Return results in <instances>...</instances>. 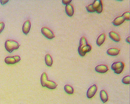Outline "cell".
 <instances>
[{
  "mask_svg": "<svg viewBox=\"0 0 130 104\" xmlns=\"http://www.w3.org/2000/svg\"><path fill=\"white\" fill-rule=\"evenodd\" d=\"M41 84L43 87L47 88L49 89L53 90L57 88V84L52 81L48 80V77L46 72H43L40 78Z\"/></svg>",
  "mask_w": 130,
  "mask_h": 104,
  "instance_id": "1",
  "label": "cell"
},
{
  "mask_svg": "<svg viewBox=\"0 0 130 104\" xmlns=\"http://www.w3.org/2000/svg\"><path fill=\"white\" fill-rule=\"evenodd\" d=\"M20 44L17 41L12 39L7 40L5 43V47L9 53H11L14 50L18 49Z\"/></svg>",
  "mask_w": 130,
  "mask_h": 104,
  "instance_id": "2",
  "label": "cell"
},
{
  "mask_svg": "<svg viewBox=\"0 0 130 104\" xmlns=\"http://www.w3.org/2000/svg\"><path fill=\"white\" fill-rule=\"evenodd\" d=\"M124 64L122 62H117L112 63L111 68L117 74L121 73L124 69Z\"/></svg>",
  "mask_w": 130,
  "mask_h": 104,
  "instance_id": "3",
  "label": "cell"
},
{
  "mask_svg": "<svg viewBox=\"0 0 130 104\" xmlns=\"http://www.w3.org/2000/svg\"><path fill=\"white\" fill-rule=\"evenodd\" d=\"M41 32L45 37L49 39H52L55 37L53 31L46 27H43L41 29Z\"/></svg>",
  "mask_w": 130,
  "mask_h": 104,
  "instance_id": "4",
  "label": "cell"
},
{
  "mask_svg": "<svg viewBox=\"0 0 130 104\" xmlns=\"http://www.w3.org/2000/svg\"><path fill=\"white\" fill-rule=\"evenodd\" d=\"M97 91V86H96V85L94 84L91 86L88 89L87 92L86 96H87V98L90 99V98L93 97V96H94L95 94H96Z\"/></svg>",
  "mask_w": 130,
  "mask_h": 104,
  "instance_id": "5",
  "label": "cell"
},
{
  "mask_svg": "<svg viewBox=\"0 0 130 104\" xmlns=\"http://www.w3.org/2000/svg\"><path fill=\"white\" fill-rule=\"evenodd\" d=\"M91 46L88 44L83 47L81 49L78 50V53L80 56L84 57L85 56L86 53L90 52L91 51Z\"/></svg>",
  "mask_w": 130,
  "mask_h": 104,
  "instance_id": "6",
  "label": "cell"
},
{
  "mask_svg": "<svg viewBox=\"0 0 130 104\" xmlns=\"http://www.w3.org/2000/svg\"><path fill=\"white\" fill-rule=\"evenodd\" d=\"M31 22L29 20H27L24 22L23 25L22 31L25 35H27L30 29Z\"/></svg>",
  "mask_w": 130,
  "mask_h": 104,
  "instance_id": "7",
  "label": "cell"
},
{
  "mask_svg": "<svg viewBox=\"0 0 130 104\" xmlns=\"http://www.w3.org/2000/svg\"><path fill=\"white\" fill-rule=\"evenodd\" d=\"M95 70L96 72L100 73H104L108 70L107 66L105 65H99L95 67Z\"/></svg>",
  "mask_w": 130,
  "mask_h": 104,
  "instance_id": "8",
  "label": "cell"
},
{
  "mask_svg": "<svg viewBox=\"0 0 130 104\" xmlns=\"http://www.w3.org/2000/svg\"><path fill=\"white\" fill-rule=\"evenodd\" d=\"M109 36L112 40L116 42H119L121 40V38L120 36L118 35L117 33L114 32V31H111L109 34Z\"/></svg>",
  "mask_w": 130,
  "mask_h": 104,
  "instance_id": "9",
  "label": "cell"
},
{
  "mask_svg": "<svg viewBox=\"0 0 130 104\" xmlns=\"http://www.w3.org/2000/svg\"><path fill=\"white\" fill-rule=\"evenodd\" d=\"M65 10L66 14H67L68 16L70 17H71L73 16L74 13V8L73 6L71 5L68 4L66 5V7H65Z\"/></svg>",
  "mask_w": 130,
  "mask_h": 104,
  "instance_id": "10",
  "label": "cell"
},
{
  "mask_svg": "<svg viewBox=\"0 0 130 104\" xmlns=\"http://www.w3.org/2000/svg\"><path fill=\"white\" fill-rule=\"evenodd\" d=\"M120 53V49L118 48H110L108 49L107 51V53L108 55L112 56H115L118 55Z\"/></svg>",
  "mask_w": 130,
  "mask_h": 104,
  "instance_id": "11",
  "label": "cell"
},
{
  "mask_svg": "<svg viewBox=\"0 0 130 104\" xmlns=\"http://www.w3.org/2000/svg\"><path fill=\"white\" fill-rule=\"evenodd\" d=\"M125 21L124 18L122 16H120L115 19L112 21V24L115 26H119L124 22Z\"/></svg>",
  "mask_w": 130,
  "mask_h": 104,
  "instance_id": "12",
  "label": "cell"
},
{
  "mask_svg": "<svg viewBox=\"0 0 130 104\" xmlns=\"http://www.w3.org/2000/svg\"><path fill=\"white\" fill-rule=\"evenodd\" d=\"M100 97L102 102L103 103H106L107 102L108 99V95L104 90H102L100 92Z\"/></svg>",
  "mask_w": 130,
  "mask_h": 104,
  "instance_id": "13",
  "label": "cell"
},
{
  "mask_svg": "<svg viewBox=\"0 0 130 104\" xmlns=\"http://www.w3.org/2000/svg\"><path fill=\"white\" fill-rule=\"evenodd\" d=\"M5 63L8 65H12L17 63L14 56L12 57H7L5 58Z\"/></svg>",
  "mask_w": 130,
  "mask_h": 104,
  "instance_id": "14",
  "label": "cell"
},
{
  "mask_svg": "<svg viewBox=\"0 0 130 104\" xmlns=\"http://www.w3.org/2000/svg\"><path fill=\"white\" fill-rule=\"evenodd\" d=\"M106 39L105 35L104 34H102L101 35H100L99 37L98 38L96 41V43L98 46H100L103 44L104 42Z\"/></svg>",
  "mask_w": 130,
  "mask_h": 104,
  "instance_id": "15",
  "label": "cell"
},
{
  "mask_svg": "<svg viewBox=\"0 0 130 104\" xmlns=\"http://www.w3.org/2000/svg\"><path fill=\"white\" fill-rule=\"evenodd\" d=\"M45 62L46 64L48 67H51L53 65V60L51 55L49 54H47L45 57Z\"/></svg>",
  "mask_w": 130,
  "mask_h": 104,
  "instance_id": "16",
  "label": "cell"
},
{
  "mask_svg": "<svg viewBox=\"0 0 130 104\" xmlns=\"http://www.w3.org/2000/svg\"><path fill=\"white\" fill-rule=\"evenodd\" d=\"M87 44H88V42L86 38L84 36L81 37L79 41V45L78 48V50L81 49L83 47Z\"/></svg>",
  "mask_w": 130,
  "mask_h": 104,
  "instance_id": "17",
  "label": "cell"
},
{
  "mask_svg": "<svg viewBox=\"0 0 130 104\" xmlns=\"http://www.w3.org/2000/svg\"><path fill=\"white\" fill-rule=\"evenodd\" d=\"M64 90L67 94H70V95L73 94L74 93L73 88L69 85H66L64 86Z\"/></svg>",
  "mask_w": 130,
  "mask_h": 104,
  "instance_id": "18",
  "label": "cell"
},
{
  "mask_svg": "<svg viewBox=\"0 0 130 104\" xmlns=\"http://www.w3.org/2000/svg\"><path fill=\"white\" fill-rule=\"evenodd\" d=\"M102 4V1L100 0H97V1H94L93 3L92 4V6L93 7V8L96 10V9L99 6H100V5Z\"/></svg>",
  "mask_w": 130,
  "mask_h": 104,
  "instance_id": "19",
  "label": "cell"
},
{
  "mask_svg": "<svg viewBox=\"0 0 130 104\" xmlns=\"http://www.w3.org/2000/svg\"><path fill=\"white\" fill-rule=\"evenodd\" d=\"M122 82L125 84H130V76H126L124 77L122 79Z\"/></svg>",
  "mask_w": 130,
  "mask_h": 104,
  "instance_id": "20",
  "label": "cell"
},
{
  "mask_svg": "<svg viewBox=\"0 0 130 104\" xmlns=\"http://www.w3.org/2000/svg\"><path fill=\"white\" fill-rule=\"evenodd\" d=\"M122 17H123L124 18L125 21H130V12L127 11L126 12L124 13Z\"/></svg>",
  "mask_w": 130,
  "mask_h": 104,
  "instance_id": "21",
  "label": "cell"
},
{
  "mask_svg": "<svg viewBox=\"0 0 130 104\" xmlns=\"http://www.w3.org/2000/svg\"><path fill=\"white\" fill-rule=\"evenodd\" d=\"M86 10L89 13H93L95 11V10L93 7L92 4H90L86 7Z\"/></svg>",
  "mask_w": 130,
  "mask_h": 104,
  "instance_id": "22",
  "label": "cell"
},
{
  "mask_svg": "<svg viewBox=\"0 0 130 104\" xmlns=\"http://www.w3.org/2000/svg\"><path fill=\"white\" fill-rule=\"evenodd\" d=\"M102 11H103V5L101 4L96 9L95 11L98 14H100L102 12Z\"/></svg>",
  "mask_w": 130,
  "mask_h": 104,
  "instance_id": "23",
  "label": "cell"
},
{
  "mask_svg": "<svg viewBox=\"0 0 130 104\" xmlns=\"http://www.w3.org/2000/svg\"><path fill=\"white\" fill-rule=\"evenodd\" d=\"M5 28V24L3 22H0V34L2 33Z\"/></svg>",
  "mask_w": 130,
  "mask_h": 104,
  "instance_id": "24",
  "label": "cell"
},
{
  "mask_svg": "<svg viewBox=\"0 0 130 104\" xmlns=\"http://www.w3.org/2000/svg\"><path fill=\"white\" fill-rule=\"evenodd\" d=\"M71 2V0H63L62 1V2L64 5H67L70 4V3Z\"/></svg>",
  "mask_w": 130,
  "mask_h": 104,
  "instance_id": "25",
  "label": "cell"
},
{
  "mask_svg": "<svg viewBox=\"0 0 130 104\" xmlns=\"http://www.w3.org/2000/svg\"><path fill=\"white\" fill-rule=\"evenodd\" d=\"M0 2H1V4L3 5L6 4L7 2H9V1H1Z\"/></svg>",
  "mask_w": 130,
  "mask_h": 104,
  "instance_id": "26",
  "label": "cell"
},
{
  "mask_svg": "<svg viewBox=\"0 0 130 104\" xmlns=\"http://www.w3.org/2000/svg\"><path fill=\"white\" fill-rule=\"evenodd\" d=\"M126 42L128 43H130V37H129V36H128V37L126 39Z\"/></svg>",
  "mask_w": 130,
  "mask_h": 104,
  "instance_id": "27",
  "label": "cell"
}]
</instances>
